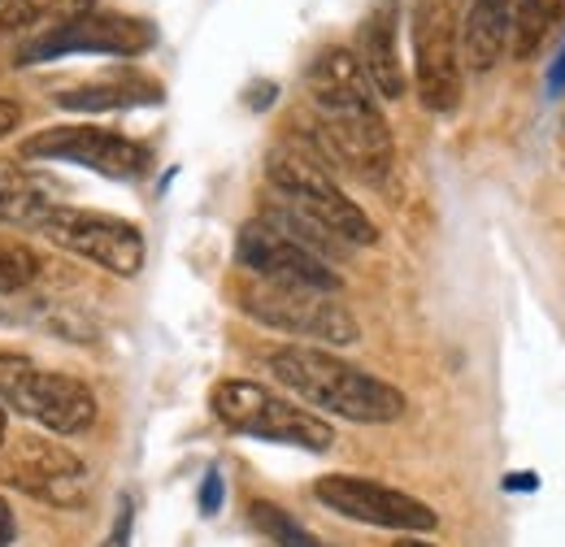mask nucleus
Instances as JSON below:
<instances>
[{"instance_id": "nucleus-1", "label": "nucleus", "mask_w": 565, "mask_h": 547, "mask_svg": "<svg viewBox=\"0 0 565 547\" xmlns=\"http://www.w3.org/2000/svg\"><path fill=\"white\" fill-rule=\"evenodd\" d=\"M309 109H313V143L318 157L349 165L356 179L383 183L396 165L392 127L379 109L370 78L356 66L353 49H322L309 66Z\"/></svg>"}, {"instance_id": "nucleus-2", "label": "nucleus", "mask_w": 565, "mask_h": 547, "mask_svg": "<svg viewBox=\"0 0 565 547\" xmlns=\"http://www.w3.org/2000/svg\"><path fill=\"white\" fill-rule=\"evenodd\" d=\"M262 365L305 409L327 412V417H344L356 426H387V421H401L409 412V400L401 387H392L387 378L335 356L331 347L282 343V347H270L262 356Z\"/></svg>"}, {"instance_id": "nucleus-3", "label": "nucleus", "mask_w": 565, "mask_h": 547, "mask_svg": "<svg viewBox=\"0 0 565 547\" xmlns=\"http://www.w3.org/2000/svg\"><path fill=\"white\" fill-rule=\"evenodd\" d=\"M210 409L226 430L262 439V443H282L300 452L335 448V426L322 412L305 409L300 400H287L253 378H222L210 392Z\"/></svg>"}, {"instance_id": "nucleus-4", "label": "nucleus", "mask_w": 565, "mask_h": 547, "mask_svg": "<svg viewBox=\"0 0 565 547\" xmlns=\"http://www.w3.org/2000/svg\"><path fill=\"white\" fill-rule=\"evenodd\" d=\"M266 179L282 196V205L305 213L313 226H322L327 235H335L340 244L370 248L379 244V226L370 222V213L349 201V192L331 179V170L322 165L318 152H305L296 143H282L266 161Z\"/></svg>"}, {"instance_id": "nucleus-5", "label": "nucleus", "mask_w": 565, "mask_h": 547, "mask_svg": "<svg viewBox=\"0 0 565 547\" xmlns=\"http://www.w3.org/2000/svg\"><path fill=\"white\" fill-rule=\"evenodd\" d=\"M235 304L244 318L291 335V340H309L313 347H353L361 343V322L353 309L335 296V291H309V287H279V282H244L235 291Z\"/></svg>"}, {"instance_id": "nucleus-6", "label": "nucleus", "mask_w": 565, "mask_h": 547, "mask_svg": "<svg viewBox=\"0 0 565 547\" xmlns=\"http://www.w3.org/2000/svg\"><path fill=\"white\" fill-rule=\"evenodd\" d=\"M0 409L71 439L96 426V392L66 369H44L18 352H0Z\"/></svg>"}, {"instance_id": "nucleus-7", "label": "nucleus", "mask_w": 565, "mask_h": 547, "mask_svg": "<svg viewBox=\"0 0 565 547\" xmlns=\"http://www.w3.org/2000/svg\"><path fill=\"white\" fill-rule=\"evenodd\" d=\"M22 230L44 235L53 248H66L74 257L100 266L105 274L118 278H136L143 270V230L136 222H122L114 213H96V208L62 205V201H44L26 217Z\"/></svg>"}, {"instance_id": "nucleus-8", "label": "nucleus", "mask_w": 565, "mask_h": 547, "mask_svg": "<svg viewBox=\"0 0 565 547\" xmlns=\"http://www.w3.org/2000/svg\"><path fill=\"white\" fill-rule=\"evenodd\" d=\"M414 87L430 114H452L461 105V18L452 0H414Z\"/></svg>"}, {"instance_id": "nucleus-9", "label": "nucleus", "mask_w": 565, "mask_h": 547, "mask_svg": "<svg viewBox=\"0 0 565 547\" xmlns=\"http://www.w3.org/2000/svg\"><path fill=\"white\" fill-rule=\"evenodd\" d=\"M22 161H66V165H83L92 174L118 179V183H136L152 170V152L140 139L109 131V127H87V122H71V127H49L22 139Z\"/></svg>"}, {"instance_id": "nucleus-10", "label": "nucleus", "mask_w": 565, "mask_h": 547, "mask_svg": "<svg viewBox=\"0 0 565 547\" xmlns=\"http://www.w3.org/2000/svg\"><path fill=\"white\" fill-rule=\"evenodd\" d=\"M313 500L349 522L361 526H379V530H401V535H430L439 526V513L401 491V486H387L379 479H361V474H327V479L313 482Z\"/></svg>"}, {"instance_id": "nucleus-11", "label": "nucleus", "mask_w": 565, "mask_h": 547, "mask_svg": "<svg viewBox=\"0 0 565 547\" xmlns=\"http://www.w3.org/2000/svg\"><path fill=\"white\" fill-rule=\"evenodd\" d=\"M157 44L152 22L127 18V13H83L66 26L22 40L13 49V66H40V62H57L74 53H100V57H140Z\"/></svg>"}, {"instance_id": "nucleus-12", "label": "nucleus", "mask_w": 565, "mask_h": 547, "mask_svg": "<svg viewBox=\"0 0 565 547\" xmlns=\"http://www.w3.org/2000/svg\"><path fill=\"white\" fill-rule=\"evenodd\" d=\"M0 452H4L0 457V482L18 486L31 500L53 504V508H83L87 504L92 474L71 448L26 435L18 443H0Z\"/></svg>"}, {"instance_id": "nucleus-13", "label": "nucleus", "mask_w": 565, "mask_h": 547, "mask_svg": "<svg viewBox=\"0 0 565 547\" xmlns=\"http://www.w3.org/2000/svg\"><path fill=\"white\" fill-rule=\"evenodd\" d=\"M235 261L253 278L279 282V287H309V291H340L344 287V278L331 270V261H322L318 253H309L305 244L282 235L279 226H270L266 217H253V222L239 226Z\"/></svg>"}, {"instance_id": "nucleus-14", "label": "nucleus", "mask_w": 565, "mask_h": 547, "mask_svg": "<svg viewBox=\"0 0 565 547\" xmlns=\"http://www.w3.org/2000/svg\"><path fill=\"white\" fill-rule=\"evenodd\" d=\"M396 26H401V9L396 0H383L365 22H361V40H356V66L370 78L374 96L383 100H401L409 92V74L396 49Z\"/></svg>"}, {"instance_id": "nucleus-15", "label": "nucleus", "mask_w": 565, "mask_h": 547, "mask_svg": "<svg viewBox=\"0 0 565 547\" xmlns=\"http://www.w3.org/2000/svg\"><path fill=\"white\" fill-rule=\"evenodd\" d=\"M509 26H513V0H470L461 18V66L475 74L495 69L509 53Z\"/></svg>"}, {"instance_id": "nucleus-16", "label": "nucleus", "mask_w": 565, "mask_h": 547, "mask_svg": "<svg viewBox=\"0 0 565 547\" xmlns=\"http://www.w3.org/2000/svg\"><path fill=\"white\" fill-rule=\"evenodd\" d=\"M62 109L71 114H114V109H140V105H161V83L143 78L136 69L127 74H109L96 83H83L57 96Z\"/></svg>"}, {"instance_id": "nucleus-17", "label": "nucleus", "mask_w": 565, "mask_h": 547, "mask_svg": "<svg viewBox=\"0 0 565 547\" xmlns=\"http://www.w3.org/2000/svg\"><path fill=\"white\" fill-rule=\"evenodd\" d=\"M92 9H96V0H4L0 4V40L18 35V44H22L35 35H49Z\"/></svg>"}, {"instance_id": "nucleus-18", "label": "nucleus", "mask_w": 565, "mask_h": 547, "mask_svg": "<svg viewBox=\"0 0 565 547\" xmlns=\"http://www.w3.org/2000/svg\"><path fill=\"white\" fill-rule=\"evenodd\" d=\"M557 22H565V0H513V26H509L513 62H531Z\"/></svg>"}, {"instance_id": "nucleus-19", "label": "nucleus", "mask_w": 565, "mask_h": 547, "mask_svg": "<svg viewBox=\"0 0 565 547\" xmlns=\"http://www.w3.org/2000/svg\"><path fill=\"white\" fill-rule=\"evenodd\" d=\"M44 183L26 174L13 161H0V222L4 226H26V217L44 205Z\"/></svg>"}, {"instance_id": "nucleus-20", "label": "nucleus", "mask_w": 565, "mask_h": 547, "mask_svg": "<svg viewBox=\"0 0 565 547\" xmlns=\"http://www.w3.org/2000/svg\"><path fill=\"white\" fill-rule=\"evenodd\" d=\"M248 517H253V526H257L275 547H327L318 535H309L287 508L270 504V500H253V504H248Z\"/></svg>"}, {"instance_id": "nucleus-21", "label": "nucleus", "mask_w": 565, "mask_h": 547, "mask_svg": "<svg viewBox=\"0 0 565 547\" xmlns=\"http://www.w3.org/2000/svg\"><path fill=\"white\" fill-rule=\"evenodd\" d=\"M40 274H44V261H40L26 244H18V239H0V296L31 287Z\"/></svg>"}, {"instance_id": "nucleus-22", "label": "nucleus", "mask_w": 565, "mask_h": 547, "mask_svg": "<svg viewBox=\"0 0 565 547\" xmlns=\"http://www.w3.org/2000/svg\"><path fill=\"white\" fill-rule=\"evenodd\" d=\"M127 544H131V500H122L118 522H114V535H109L100 547H127Z\"/></svg>"}, {"instance_id": "nucleus-23", "label": "nucleus", "mask_w": 565, "mask_h": 547, "mask_svg": "<svg viewBox=\"0 0 565 547\" xmlns=\"http://www.w3.org/2000/svg\"><path fill=\"white\" fill-rule=\"evenodd\" d=\"M18 122H22V105L0 96V139L13 136V131H18Z\"/></svg>"}, {"instance_id": "nucleus-24", "label": "nucleus", "mask_w": 565, "mask_h": 547, "mask_svg": "<svg viewBox=\"0 0 565 547\" xmlns=\"http://www.w3.org/2000/svg\"><path fill=\"white\" fill-rule=\"evenodd\" d=\"M217 504H222V479L210 474L205 486H201V508H205V513H217Z\"/></svg>"}, {"instance_id": "nucleus-25", "label": "nucleus", "mask_w": 565, "mask_h": 547, "mask_svg": "<svg viewBox=\"0 0 565 547\" xmlns=\"http://www.w3.org/2000/svg\"><path fill=\"white\" fill-rule=\"evenodd\" d=\"M13 535H18V522H13V508H9V500L0 495V547L13 544Z\"/></svg>"}, {"instance_id": "nucleus-26", "label": "nucleus", "mask_w": 565, "mask_h": 547, "mask_svg": "<svg viewBox=\"0 0 565 547\" xmlns=\"http://www.w3.org/2000/svg\"><path fill=\"white\" fill-rule=\"evenodd\" d=\"M548 87H553V92H562V87H565V44H562V57H557V66H553V74H548Z\"/></svg>"}, {"instance_id": "nucleus-27", "label": "nucleus", "mask_w": 565, "mask_h": 547, "mask_svg": "<svg viewBox=\"0 0 565 547\" xmlns=\"http://www.w3.org/2000/svg\"><path fill=\"white\" fill-rule=\"evenodd\" d=\"M392 547H435V544H426V539H418V535H405V539H396Z\"/></svg>"}, {"instance_id": "nucleus-28", "label": "nucleus", "mask_w": 565, "mask_h": 547, "mask_svg": "<svg viewBox=\"0 0 565 547\" xmlns=\"http://www.w3.org/2000/svg\"><path fill=\"white\" fill-rule=\"evenodd\" d=\"M4 435H9V426H4V409H0V443H4Z\"/></svg>"}, {"instance_id": "nucleus-29", "label": "nucleus", "mask_w": 565, "mask_h": 547, "mask_svg": "<svg viewBox=\"0 0 565 547\" xmlns=\"http://www.w3.org/2000/svg\"><path fill=\"white\" fill-rule=\"evenodd\" d=\"M0 4H4V0H0Z\"/></svg>"}]
</instances>
